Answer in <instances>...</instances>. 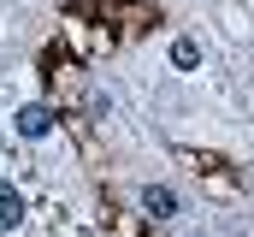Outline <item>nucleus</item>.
<instances>
[{"label": "nucleus", "instance_id": "nucleus-1", "mask_svg": "<svg viewBox=\"0 0 254 237\" xmlns=\"http://www.w3.org/2000/svg\"><path fill=\"white\" fill-rule=\"evenodd\" d=\"M24 226V196L18 184H0V232H18Z\"/></svg>", "mask_w": 254, "mask_h": 237}, {"label": "nucleus", "instance_id": "nucleus-2", "mask_svg": "<svg viewBox=\"0 0 254 237\" xmlns=\"http://www.w3.org/2000/svg\"><path fill=\"white\" fill-rule=\"evenodd\" d=\"M48 130H54L48 107H18V136H48Z\"/></svg>", "mask_w": 254, "mask_h": 237}, {"label": "nucleus", "instance_id": "nucleus-3", "mask_svg": "<svg viewBox=\"0 0 254 237\" xmlns=\"http://www.w3.org/2000/svg\"><path fill=\"white\" fill-rule=\"evenodd\" d=\"M142 208H148L154 220H166V214H178V196H172L166 184H148V190H142Z\"/></svg>", "mask_w": 254, "mask_h": 237}, {"label": "nucleus", "instance_id": "nucleus-4", "mask_svg": "<svg viewBox=\"0 0 254 237\" xmlns=\"http://www.w3.org/2000/svg\"><path fill=\"white\" fill-rule=\"evenodd\" d=\"M172 65H178V71H195V65H201V48H195L190 36H178V42H172Z\"/></svg>", "mask_w": 254, "mask_h": 237}]
</instances>
